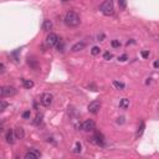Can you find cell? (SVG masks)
Returning <instances> with one entry per match:
<instances>
[{
	"instance_id": "obj_3",
	"label": "cell",
	"mask_w": 159,
	"mask_h": 159,
	"mask_svg": "<svg viewBox=\"0 0 159 159\" xmlns=\"http://www.w3.org/2000/svg\"><path fill=\"white\" fill-rule=\"evenodd\" d=\"M16 93H17V90L12 86L0 87V96L3 97H11V96H15Z\"/></svg>"
},
{
	"instance_id": "obj_28",
	"label": "cell",
	"mask_w": 159,
	"mask_h": 159,
	"mask_svg": "<svg viewBox=\"0 0 159 159\" xmlns=\"http://www.w3.org/2000/svg\"><path fill=\"white\" fill-rule=\"evenodd\" d=\"M153 66H154V67H156V68H158V66H159V64H158V61H156V62H154V64H153Z\"/></svg>"
},
{
	"instance_id": "obj_24",
	"label": "cell",
	"mask_w": 159,
	"mask_h": 159,
	"mask_svg": "<svg viewBox=\"0 0 159 159\" xmlns=\"http://www.w3.org/2000/svg\"><path fill=\"white\" fill-rule=\"evenodd\" d=\"M103 59H104V60H111V59H112V54H111V52H104Z\"/></svg>"
},
{
	"instance_id": "obj_8",
	"label": "cell",
	"mask_w": 159,
	"mask_h": 159,
	"mask_svg": "<svg viewBox=\"0 0 159 159\" xmlns=\"http://www.w3.org/2000/svg\"><path fill=\"white\" fill-rule=\"evenodd\" d=\"M92 142L96 143L97 145H103L104 144V137H103V134L100 133V132L95 133V135L92 137Z\"/></svg>"
},
{
	"instance_id": "obj_25",
	"label": "cell",
	"mask_w": 159,
	"mask_h": 159,
	"mask_svg": "<svg viewBox=\"0 0 159 159\" xmlns=\"http://www.w3.org/2000/svg\"><path fill=\"white\" fill-rule=\"evenodd\" d=\"M23 118H24V119H29V118H30V109H29V111H25V112L23 113Z\"/></svg>"
},
{
	"instance_id": "obj_2",
	"label": "cell",
	"mask_w": 159,
	"mask_h": 159,
	"mask_svg": "<svg viewBox=\"0 0 159 159\" xmlns=\"http://www.w3.org/2000/svg\"><path fill=\"white\" fill-rule=\"evenodd\" d=\"M101 11L103 12V15L106 16H109L113 14V10H114V5H113V1L112 0H104V1L101 4Z\"/></svg>"
},
{
	"instance_id": "obj_21",
	"label": "cell",
	"mask_w": 159,
	"mask_h": 159,
	"mask_svg": "<svg viewBox=\"0 0 159 159\" xmlns=\"http://www.w3.org/2000/svg\"><path fill=\"white\" fill-rule=\"evenodd\" d=\"M100 47L98 46H93V47H92V50H91V54L92 55H93V56H96V55H98L100 54Z\"/></svg>"
},
{
	"instance_id": "obj_22",
	"label": "cell",
	"mask_w": 159,
	"mask_h": 159,
	"mask_svg": "<svg viewBox=\"0 0 159 159\" xmlns=\"http://www.w3.org/2000/svg\"><path fill=\"white\" fill-rule=\"evenodd\" d=\"M118 4H119V8L122 9V10H124L127 8V1L126 0H118Z\"/></svg>"
},
{
	"instance_id": "obj_20",
	"label": "cell",
	"mask_w": 159,
	"mask_h": 159,
	"mask_svg": "<svg viewBox=\"0 0 159 159\" xmlns=\"http://www.w3.org/2000/svg\"><path fill=\"white\" fill-rule=\"evenodd\" d=\"M42 122V114H40V113H37V116H36V118H35V121H34V124H36V126H39L40 123Z\"/></svg>"
},
{
	"instance_id": "obj_18",
	"label": "cell",
	"mask_w": 159,
	"mask_h": 159,
	"mask_svg": "<svg viewBox=\"0 0 159 159\" xmlns=\"http://www.w3.org/2000/svg\"><path fill=\"white\" fill-rule=\"evenodd\" d=\"M113 86L117 88V90H124V83L123 82H118V81H113Z\"/></svg>"
},
{
	"instance_id": "obj_27",
	"label": "cell",
	"mask_w": 159,
	"mask_h": 159,
	"mask_svg": "<svg viewBox=\"0 0 159 159\" xmlns=\"http://www.w3.org/2000/svg\"><path fill=\"white\" fill-rule=\"evenodd\" d=\"M118 60L121 61V62H123V61H126V60H127V55H122V56H119V57H118Z\"/></svg>"
},
{
	"instance_id": "obj_5",
	"label": "cell",
	"mask_w": 159,
	"mask_h": 159,
	"mask_svg": "<svg viewBox=\"0 0 159 159\" xmlns=\"http://www.w3.org/2000/svg\"><path fill=\"white\" fill-rule=\"evenodd\" d=\"M59 41H60V39H59V36H57L56 34H48V36L46 37V44L50 47H52V46H55V45H57L59 44Z\"/></svg>"
},
{
	"instance_id": "obj_29",
	"label": "cell",
	"mask_w": 159,
	"mask_h": 159,
	"mask_svg": "<svg viewBox=\"0 0 159 159\" xmlns=\"http://www.w3.org/2000/svg\"><path fill=\"white\" fill-rule=\"evenodd\" d=\"M61 1H70V0H61Z\"/></svg>"
},
{
	"instance_id": "obj_14",
	"label": "cell",
	"mask_w": 159,
	"mask_h": 159,
	"mask_svg": "<svg viewBox=\"0 0 159 159\" xmlns=\"http://www.w3.org/2000/svg\"><path fill=\"white\" fill-rule=\"evenodd\" d=\"M119 107H121L122 109H127L128 107H129V100H128V98H122L121 102H119Z\"/></svg>"
},
{
	"instance_id": "obj_1",
	"label": "cell",
	"mask_w": 159,
	"mask_h": 159,
	"mask_svg": "<svg viewBox=\"0 0 159 159\" xmlns=\"http://www.w3.org/2000/svg\"><path fill=\"white\" fill-rule=\"evenodd\" d=\"M65 23H66L67 26H70V28H75V26L80 25L81 20H80V16H78L77 12L68 11L67 14H66V16H65Z\"/></svg>"
},
{
	"instance_id": "obj_15",
	"label": "cell",
	"mask_w": 159,
	"mask_h": 159,
	"mask_svg": "<svg viewBox=\"0 0 159 159\" xmlns=\"http://www.w3.org/2000/svg\"><path fill=\"white\" fill-rule=\"evenodd\" d=\"M72 152H73L75 154H80V153H81V152H82V145H81V143H80V142L75 143L73 148H72Z\"/></svg>"
},
{
	"instance_id": "obj_4",
	"label": "cell",
	"mask_w": 159,
	"mask_h": 159,
	"mask_svg": "<svg viewBox=\"0 0 159 159\" xmlns=\"http://www.w3.org/2000/svg\"><path fill=\"white\" fill-rule=\"evenodd\" d=\"M52 101H54V96H52L51 93H48V92L42 93L41 97H40V102H41L42 106H45V107H50Z\"/></svg>"
},
{
	"instance_id": "obj_16",
	"label": "cell",
	"mask_w": 159,
	"mask_h": 159,
	"mask_svg": "<svg viewBox=\"0 0 159 159\" xmlns=\"http://www.w3.org/2000/svg\"><path fill=\"white\" fill-rule=\"evenodd\" d=\"M23 85L25 88H32L34 87V82L31 81V80H25L23 78Z\"/></svg>"
},
{
	"instance_id": "obj_6",
	"label": "cell",
	"mask_w": 159,
	"mask_h": 159,
	"mask_svg": "<svg viewBox=\"0 0 159 159\" xmlns=\"http://www.w3.org/2000/svg\"><path fill=\"white\" fill-rule=\"evenodd\" d=\"M100 108H101V102L98 100L92 101V102L88 104V107H87V109H88V112H90V113H97L100 111Z\"/></svg>"
},
{
	"instance_id": "obj_30",
	"label": "cell",
	"mask_w": 159,
	"mask_h": 159,
	"mask_svg": "<svg viewBox=\"0 0 159 159\" xmlns=\"http://www.w3.org/2000/svg\"><path fill=\"white\" fill-rule=\"evenodd\" d=\"M3 131V128H1V126H0V132H1Z\"/></svg>"
},
{
	"instance_id": "obj_17",
	"label": "cell",
	"mask_w": 159,
	"mask_h": 159,
	"mask_svg": "<svg viewBox=\"0 0 159 159\" xmlns=\"http://www.w3.org/2000/svg\"><path fill=\"white\" fill-rule=\"evenodd\" d=\"M144 128H145V124H144V122H140V126L138 128V131H137V137H140L143 134V132H144Z\"/></svg>"
},
{
	"instance_id": "obj_11",
	"label": "cell",
	"mask_w": 159,
	"mask_h": 159,
	"mask_svg": "<svg viewBox=\"0 0 159 159\" xmlns=\"http://www.w3.org/2000/svg\"><path fill=\"white\" fill-rule=\"evenodd\" d=\"M14 134L17 139H23L24 137H25V132H24V128H21V127H17L15 132H14Z\"/></svg>"
},
{
	"instance_id": "obj_7",
	"label": "cell",
	"mask_w": 159,
	"mask_h": 159,
	"mask_svg": "<svg viewBox=\"0 0 159 159\" xmlns=\"http://www.w3.org/2000/svg\"><path fill=\"white\" fill-rule=\"evenodd\" d=\"M95 122L92 121V119H87L81 124V129L85 131V132H90V131H93L95 129Z\"/></svg>"
},
{
	"instance_id": "obj_19",
	"label": "cell",
	"mask_w": 159,
	"mask_h": 159,
	"mask_svg": "<svg viewBox=\"0 0 159 159\" xmlns=\"http://www.w3.org/2000/svg\"><path fill=\"white\" fill-rule=\"evenodd\" d=\"M8 102L6 101H3V100H0V112H4L5 109L8 108Z\"/></svg>"
},
{
	"instance_id": "obj_23",
	"label": "cell",
	"mask_w": 159,
	"mask_h": 159,
	"mask_svg": "<svg viewBox=\"0 0 159 159\" xmlns=\"http://www.w3.org/2000/svg\"><path fill=\"white\" fill-rule=\"evenodd\" d=\"M111 45H112L113 47H119V46H121V42H119L118 40H113V41L111 42Z\"/></svg>"
},
{
	"instance_id": "obj_9",
	"label": "cell",
	"mask_w": 159,
	"mask_h": 159,
	"mask_svg": "<svg viewBox=\"0 0 159 159\" xmlns=\"http://www.w3.org/2000/svg\"><path fill=\"white\" fill-rule=\"evenodd\" d=\"M40 156H41V153L39 151L32 149V151H30L25 154V159H37V158H40Z\"/></svg>"
},
{
	"instance_id": "obj_10",
	"label": "cell",
	"mask_w": 159,
	"mask_h": 159,
	"mask_svg": "<svg viewBox=\"0 0 159 159\" xmlns=\"http://www.w3.org/2000/svg\"><path fill=\"white\" fill-rule=\"evenodd\" d=\"M14 137H15L14 131H12V129H9V131L6 132V135H5L6 142H8L9 144H12V143H14Z\"/></svg>"
},
{
	"instance_id": "obj_13",
	"label": "cell",
	"mask_w": 159,
	"mask_h": 159,
	"mask_svg": "<svg viewBox=\"0 0 159 159\" xmlns=\"http://www.w3.org/2000/svg\"><path fill=\"white\" fill-rule=\"evenodd\" d=\"M52 29V23L51 20H45L42 24V30H45V31H50Z\"/></svg>"
},
{
	"instance_id": "obj_26",
	"label": "cell",
	"mask_w": 159,
	"mask_h": 159,
	"mask_svg": "<svg viewBox=\"0 0 159 159\" xmlns=\"http://www.w3.org/2000/svg\"><path fill=\"white\" fill-rule=\"evenodd\" d=\"M142 57H143V59H148V57H149V51H142Z\"/></svg>"
},
{
	"instance_id": "obj_12",
	"label": "cell",
	"mask_w": 159,
	"mask_h": 159,
	"mask_svg": "<svg viewBox=\"0 0 159 159\" xmlns=\"http://www.w3.org/2000/svg\"><path fill=\"white\" fill-rule=\"evenodd\" d=\"M85 46H86V44L85 42H77V44H75V45L72 46V48H71V51H73V52H77V51H81V50H83L85 48Z\"/></svg>"
}]
</instances>
